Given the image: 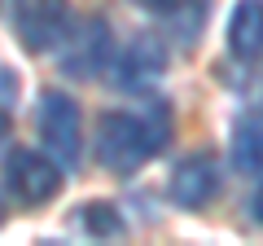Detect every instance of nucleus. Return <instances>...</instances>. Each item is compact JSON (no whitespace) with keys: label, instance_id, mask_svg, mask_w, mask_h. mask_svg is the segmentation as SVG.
<instances>
[{"label":"nucleus","instance_id":"1","mask_svg":"<svg viewBox=\"0 0 263 246\" xmlns=\"http://www.w3.org/2000/svg\"><path fill=\"white\" fill-rule=\"evenodd\" d=\"M171 136V110L162 97H145L141 110H110L97 123V159L114 176H132L158 159Z\"/></svg>","mask_w":263,"mask_h":246},{"label":"nucleus","instance_id":"2","mask_svg":"<svg viewBox=\"0 0 263 246\" xmlns=\"http://www.w3.org/2000/svg\"><path fill=\"white\" fill-rule=\"evenodd\" d=\"M35 128L44 141V154H53L62 167L75 171L79 154H84V114H79L75 97L62 88H44L35 106Z\"/></svg>","mask_w":263,"mask_h":246},{"label":"nucleus","instance_id":"3","mask_svg":"<svg viewBox=\"0 0 263 246\" xmlns=\"http://www.w3.org/2000/svg\"><path fill=\"white\" fill-rule=\"evenodd\" d=\"M62 163L53 154L40 150H9L5 159V180H9L13 198H22L27 207H40V202H53L62 194Z\"/></svg>","mask_w":263,"mask_h":246},{"label":"nucleus","instance_id":"4","mask_svg":"<svg viewBox=\"0 0 263 246\" xmlns=\"http://www.w3.org/2000/svg\"><path fill=\"white\" fill-rule=\"evenodd\" d=\"M13 31L27 53H48L70 31V0H13Z\"/></svg>","mask_w":263,"mask_h":246},{"label":"nucleus","instance_id":"5","mask_svg":"<svg viewBox=\"0 0 263 246\" xmlns=\"http://www.w3.org/2000/svg\"><path fill=\"white\" fill-rule=\"evenodd\" d=\"M66 53H62V75H75V79H97L114 57V36H110V22L105 18H88L79 31H66Z\"/></svg>","mask_w":263,"mask_h":246},{"label":"nucleus","instance_id":"6","mask_svg":"<svg viewBox=\"0 0 263 246\" xmlns=\"http://www.w3.org/2000/svg\"><path fill=\"white\" fill-rule=\"evenodd\" d=\"M167 194H171V202L184 207V211L206 207V202L219 194V163H215V154H206V150L184 154V159L171 167Z\"/></svg>","mask_w":263,"mask_h":246},{"label":"nucleus","instance_id":"7","mask_svg":"<svg viewBox=\"0 0 263 246\" xmlns=\"http://www.w3.org/2000/svg\"><path fill=\"white\" fill-rule=\"evenodd\" d=\"M110 66H114V79L123 88H145L154 79H162V71H167V48H162L158 36H136Z\"/></svg>","mask_w":263,"mask_h":246},{"label":"nucleus","instance_id":"8","mask_svg":"<svg viewBox=\"0 0 263 246\" xmlns=\"http://www.w3.org/2000/svg\"><path fill=\"white\" fill-rule=\"evenodd\" d=\"M228 53L250 62L263 53V0H237L228 13Z\"/></svg>","mask_w":263,"mask_h":246},{"label":"nucleus","instance_id":"9","mask_svg":"<svg viewBox=\"0 0 263 246\" xmlns=\"http://www.w3.org/2000/svg\"><path fill=\"white\" fill-rule=\"evenodd\" d=\"M233 167L246 171V176H259L263 171V110H246L233 128Z\"/></svg>","mask_w":263,"mask_h":246},{"label":"nucleus","instance_id":"10","mask_svg":"<svg viewBox=\"0 0 263 246\" xmlns=\"http://www.w3.org/2000/svg\"><path fill=\"white\" fill-rule=\"evenodd\" d=\"M79 224L88 237H123V216L114 211V202H88L79 211Z\"/></svg>","mask_w":263,"mask_h":246},{"label":"nucleus","instance_id":"11","mask_svg":"<svg viewBox=\"0 0 263 246\" xmlns=\"http://www.w3.org/2000/svg\"><path fill=\"white\" fill-rule=\"evenodd\" d=\"M136 5H145V9H154V13H171V9H180L184 0H136Z\"/></svg>","mask_w":263,"mask_h":246},{"label":"nucleus","instance_id":"12","mask_svg":"<svg viewBox=\"0 0 263 246\" xmlns=\"http://www.w3.org/2000/svg\"><path fill=\"white\" fill-rule=\"evenodd\" d=\"M254 220L263 224V185H259V194H254Z\"/></svg>","mask_w":263,"mask_h":246},{"label":"nucleus","instance_id":"13","mask_svg":"<svg viewBox=\"0 0 263 246\" xmlns=\"http://www.w3.org/2000/svg\"><path fill=\"white\" fill-rule=\"evenodd\" d=\"M5 141H9V119L0 114V150H5Z\"/></svg>","mask_w":263,"mask_h":246}]
</instances>
